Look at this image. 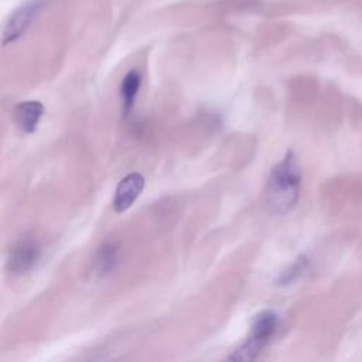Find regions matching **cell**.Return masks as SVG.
I'll return each instance as SVG.
<instances>
[{
    "instance_id": "7a4b0ae2",
    "label": "cell",
    "mask_w": 362,
    "mask_h": 362,
    "mask_svg": "<svg viewBox=\"0 0 362 362\" xmlns=\"http://www.w3.org/2000/svg\"><path fill=\"white\" fill-rule=\"evenodd\" d=\"M279 324V315L273 310L257 313L250 324L249 338L228 358L230 361H253L274 335Z\"/></svg>"
},
{
    "instance_id": "5b68a950",
    "label": "cell",
    "mask_w": 362,
    "mask_h": 362,
    "mask_svg": "<svg viewBox=\"0 0 362 362\" xmlns=\"http://www.w3.org/2000/svg\"><path fill=\"white\" fill-rule=\"evenodd\" d=\"M144 188V177L140 173H130L117 184L115 198H113V209L116 212H124L129 209L133 202L139 198Z\"/></svg>"
},
{
    "instance_id": "6da1fadb",
    "label": "cell",
    "mask_w": 362,
    "mask_h": 362,
    "mask_svg": "<svg viewBox=\"0 0 362 362\" xmlns=\"http://www.w3.org/2000/svg\"><path fill=\"white\" fill-rule=\"evenodd\" d=\"M301 184V170L293 151L277 163L266 184V204L274 214L290 212L298 201Z\"/></svg>"
},
{
    "instance_id": "9c48e42d",
    "label": "cell",
    "mask_w": 362,
    "mask_h": 362,
    "mask_svg": "<svg viewBox=\"0 0 362 362\" xmlns=\"http://www.w3.org/2000/svg\"><path fill=\"white\" fill-rule=\"evenodd\" d=\"M307 266H308L307 259H305L304 256L298 257L288 269H286V270L281 273V276L279 277L277 283L286 286V284H290V283L296 281L298 277H301V276L304 274Z\"/></svg>"
},
{
    "instance_id": "8992f818",
    "label": "cell",
    "mask_w": 362,
    "mask_h": 362,
    "mask_svg": "<svg viewBox=\"0 0 362 362\" xmlns=\"http://www.w3.org/2000/svg\"><path fill=\"white\" fill-rule=\"evenodd\" d=\"M44 113V106L38 100H25L14 107V120L24 133H34Z\"/></svg>"
},
{
    "instance_id": "277c9868",
    "label": "cell",
    "mask_w": 362,
    "mask_h": 362,
    "mask_svg": "<svg viewBox=\"0 0 362 362\" xmlns=\"http://www.w3.org/2000/svg\"><path fill=\"white\" fill-rule=\"evenodd\" d=\"M41 249L34 240H21L10 252L8 256V270L13 274H24L34 267L40 259Z\"/></svg>"
},
{
    "instance_id": "3957f363",
    "label": "cell",
    "mask_w": 362,
    "mask_h": 362,
    "mask_svg": "<svg viewBox=\"0 0 362 362\" xmlns=\"http://www.w3.org/2000/svg\"><path fill=\"white\" fill-rule=\"evenodd\" d=\"M40 8L38 1L27 3L21 7H18L7 20L4 28H3V45H7L13 41H16L18 37H21L25 30L33 23L34 17L37 16Z\"/></svg>"
},
{
    "instance_id": "ba28073f",
    "label": "cell",
    "mask_w": 362,
    "mask_h": 362,
    "mask_svg": "<svg viewBox=\"0 0 362 362\" xmlns=\"http://www.w3.org/2000/svg\"><path fill=\"white\" fill-rule=\"evenodd\" d=\"M116 260H117V246L115 243H105L98 252V257L95 263L96 272L100 276L110 273L112 269H115Z\"/></svg>"
},
{
    "instance_id": "52a82bcc",
    "label": "cell",
    "mask_w": 362,
    "mask_h": 362,
    "mask_svg": "<svg viewBox=\"0 0 362 362\" xmlns=\"http://www.w3.org/2000/svg\"><path fill=\"white\" fill-rule=\"evenodd\" d=\"M141 85V75L139 71L132 69L126 74V76L122 81L120 85V98H122V106H123V113H129L132 109L134 99L137 96V92Z\"/></svg>"
}]
</instances>
